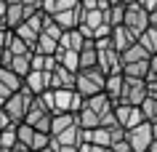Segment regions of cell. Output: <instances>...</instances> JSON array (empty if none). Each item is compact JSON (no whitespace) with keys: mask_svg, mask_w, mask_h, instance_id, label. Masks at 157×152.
<instances>
[{"mask_svg":"<svg viewBox=\"0 0 157 152\" xmlns=\"http://www.w3.org/2000/svg\"><path fill=\"white\" fill-rule=\"evenodd\" d=\"M107 85V72H101L99 67H88V69H77V80H75V88L83 93L85 99L93 96V93H101Z\"/></svg>","mask_w":157,"mask_h":152,"instance_id":"cell-1","label":"cell"},{"mask_svg":"<svg viewBox=\"0 0 157 152\" xmlns=\"http://www.w3.org/2000/svg\"><path fill=\"white\" fill-rule=\"evenodd\" d=\"M35 93L27 88V85H21L16 93H11L8 99L3 101V110L8 112V118L13 120V123H21V120L27 118V110H29V104H32Z\"/></svg>","mask_w":157,"mask_h":152,"instance_id":"cell-2","label":"cell"},{"mask_svg":"<svg viewBox=\"0 0 157 152\" xmlns=\"http://www.w3.org/2000/svg\"><path fill=\"white\" fill-rule=\"evenodd\" d=\"M123 24L131 29L136 37H139L144 29L149 27V11L141 6L139 0H131V3H125V19H123Z\"/></svg>","mask_w":157,"mask_h":152,"instance_id":"cell-3","label":"cell"},{"mask_svg":"<svg viewBox=\"0 0 157 152\" xmlns=\"http://www.w3.org/2000/svg\"><path fill=\"white\" fill-rule=\"evenodd\" d=\"M125 139L131 142L133 152H147V150H149V144L155 142V134H152V123H149V120H144V123H139V126L128 128Z\"/></svg>","mask_w":157,"mask_h":152,"instance_id":"cell-4","label":"cell"},{"mask_svg":"<svg viewBox=\"0 0 157 152\" xmlns=\"http://www.w3.org/2000/svg\"><path fill=\"white\" fill-rule=\"evenodd\" d=\"M147 96H149L147 77H125V88H123V99L120 101H128V104H136L139 107Z\"/></svg>","mask_w":157,"mask_h":152,"instance_id":"cell-5","label":"cell"},{"mask_svg":"<svg viewBox=\"0 0 157 152\" xmlns=\"http://www.w3.org/2000/svg\"><path fill=\"white\" fill-rule=\"evenodd\" d=\"M21 85H24V77L21 75H16V72L8 69V67H0V104L8 99L11 93H16Z\"/></svg>","mask_w":157,"mask_h":152,"instance_id":"cell-6","label":"cell"},{"mask_svg":"<svg viewBox=\"0 0 157 152\" xmlns=\"http://www.w3.org/2000/svg\"><path fill=\"white\" fill-rule=\"evenodd\" d=\"M24 85L37 96V93H43L45 88H51V72L48 69H29L24 75Z\"/></svg>","mask_w":157,"mask_h":152,"instance_id":"cell-7","label":"cell"},{"mask_svg":"<svg viewBox=\"0 0 157 152\" xmlns=\"http://www.w3.org/2000/svg\"><path fill=\"white\" fill-rule=\"evenodd\" d=\"M75 80H77V72L67 69L64 64H56L51 69V88H75Z\"/></svg>","mask_w":157,"mask_h":152,"instance_id":"cell-8","label":"cell"},{"mask_svg":"<svg viewBox=\"0 0 157 152\" xmlns=\"http://www.w3.org/2000/svg\"><path fill=\"white\" fill-rule=\"evenodd\" d=\"M53 19L59 21L61 29H72V27H77V24H80V19H83V3L75 6V8H67V11H56Z\"/></svg>","mask_w":157,"mask_h":152,"instance_id":"cell-9","label":"cell"},{"mask_svg":"<svg viewBox=\"0 0 157 152\" xmlns=\"http://www.w3.org/2000/svg\"><path fill=\"white\" fill-rule=\"evenodd\" d=\"M136 40H139V37H136V35H133V32H131V29H128L125 24H117V27H112V43H115V48L120 51V53H123V51L128 48V45H133Z\"/></svg>","mask_w":157,"mask_h":152,"instance_id":"cell-10","label":"cell"},{"mask_svg":"<svg viewBox=\"0 0 157 152\" xmlns=\"http://www.w3.org/2000/svg\"><path fill=\"white\" fill-rule=\"evenodd\" d=\"M85 107H91V110L101 118V115H107V112L115 107V101L109 99V93H107V91H101V93H93V96H88V99H85Z\"/></svg>","mask_w":157,"mask_h":152,"instance_id":"cell-11","label":"cell"},{"mask_svg":"<svg viewBox=\"0 0 157 152\" xmlns=\"http://www.w3.org/2000/svg\"><path fill=\"white\" fill-rule=\"evenodd\" d=\"M85 43V35L80 32V27H72V29H64L61 37H59V48H72V51H80Z\"/></svg>","mask_w":157,"mask_h":152,"instance_id":"cell-12","label":"cell"},{"mask_svg":"<svg viewBox=\"0 0 157 152\" xmlns=\"http://www.w3.org/2000/svg\"><path fill=\"white\" fill-rule=\"evenodd\" d=\"M123 88H125V75H123V72H112V75H107V85H104V91L109 93V99L115 101V104L123 99Z\"/></svg>","mask_w":157,"mask_h":152,"instance_id":"cell-13","label":"cell"},{"mask_svg":"<svg viewBox=\"0 0 157 152\" xmlns=\"http://www.w3.org/2000/svg\"><path fill=\"white\" fill-rule=\"evenodd\" d=\"M77 123V112H53V120H51V136H59L64 128L75 126Z\"/></svg>","mask_w":157,"mask_h":152,"instance_id":"cell-14","label":"cell"},{"mask_svg":"<svg viewBox=\"0 0 157 152\" xmlns=\"http://www.w3.org/2000/svg\"><path fill=\"white\" fill-rule=\"evenodd\" d=\"M24 19H27L24 3H8V11H6V27H8V29H16Z\"/></svg>","mask_w":157,"mask_h":152,"instance_id":"cell-15","label":"cell"},{"mask_svg":"<svg viewBox=\"0 0 157 152\" xmlns=\"http://www.w3.org/2000/svg\"><path fill=\"white\" fill-rule=\"evenodd\" d=\"M56 59H59V64H64V67L72 69V72H77V69H80V51L59 48V51H56Z\"/></svg>","mask_w":157,"mask_h":152,"instance_id":"cell-16","label":"cell"},{"mask_svg":"<svg viewBox=\"0 0 157 152\" xmlns=\"http://www.w3.org/2000/svg\"><path fill=\"white\" fill-rule=\"evenodd\" d=\"M8 69H13L16 75L24 77L29 69H32V53H19V56H11V61L6 64Z\"/></svg>","mask_w":157,"mask_h":152,"instance_id":"cell-17","label":"cell"},{"mask_svg":"<svg viewBox=\"0 0 157 152\" xmlns=\"http://www.w3.org/2000/svg\"><path fill=\"white\" fill-rule=\"evenodd\" d=\"M123 75H125V77H147V75H149V59L125 61V64H123Z\"/></svg>","mask_w":157,"mask_h":152,"instance_id":"cell-18","label":"cell"},{"mask_svg":"<svg viewBox=\"0 0 157 152\" xmlns=\"http://www.w3.org/2000/svg\"><path fill=\"white\" fill-rule=\"evenodd\" d=\"M59 51V40L48 32L37 35V43H35V53H56Z\"/></svg>","mask_w":157,"mask_h":152,"instance_id":"cell-19","label":"cell"},{"mask_svg":"<svg viewBox=\"0 0 157 152\" xmlns=\"http://www.w3.org/2000/svg\"><path fill=\"white\" fill-rule=\"evenodd\" d=\"M120 56H123V64H125V61H141V59H149L152 53H149V51L144 48V45H141L139 40H136L133 45H128V48H125L123 53H120Z\"/></svg>","mask_w":157,"mask_h":152,"instance_id":"cell-20","label":"cell"},{"mask_svg":"<svg viewBox=\"0 0 157 152\" xmlns=\"http://www.w3.org/2000/svg\"><path fill=\"white\" fill-rule=\"evenodd\" d=\"M77 123H80L83 128H99L101 126V118L91 110V107H85V104H83V110L77 112Z\"/></svg>","mask_w":157,"mask_h":152,"instance_id":"cell-21","label":"cell"},{"mask_svg":"<svg viewBox=\"0 0 157 152\" xmlns=\"http://www.w3.org/2000/svg\"><path fill=\"white\" fill-rule=\"evenodd\" d=\"M6 48H8L11 53H13V56H19V53H35V51H32V45H29L27 40H21V37H19L16 32H11L8 45H6Z\"/></svg>","mask_w":157,"mask_h":152,"instance_id":"cell-22","label":"cell"},{"mask_svg":"<svg viewBox=\"0 0 157 152\" xmlns=\"http://www.w3.org/2000/svg\"><path fill=\"white\" fill-rule=\"evenodd\" d=\"M139 43L149 51V53H157V27H147V29L139 35Z\"/></svg>","mask_w":157,"mask_h":152,"instance_id":"cell-23","label":"cell"},{"mask_svg":"<svg viewBox=\"0 0 157 152\" xmlns=\"http://www.w3.org/2000/svg\"><path fill=\"white\" fill-rule=\"evenodd\" d=\"M91 142L93 144H99V147H112V128H93V134H91Z\"/></svg>","mask_w":157,"mask_h":152,"instance_id":"cell-24","label":"cell"},{"mask_svg":"<svg viewBox=\"0 0 157 152\" xmlns=\"http://www.w3.org/2000/svg\"><path fill=\"white\" fill-rule=\"evenodd\" d=\"M16 142H19V134H16V123H11V126H6L3 131H0V147L11 150V147H13Z\"/></svg>","mask_w":157,"mask_h":152,"instance_id":"cell-25","label":"cell"},{"mask_svg":"<svg viewBox=\"0 0 157 152\" xmlns=\"http://www.w3.org/2000/svg\"><path fill=\"white\" fill-rule=\"evenodd\" d=\"M123 19H125V3H115V6H109V8H107V21L112 27L123 24Z\"/></svg>","mask_w":157,"mask_h":152,"instance_id":"cell-26","label":"cell"},{"mask_svg":"<svg viewBox=\"0 0 157 152\" xmlns=\"http://www.w3.org/2000/svg\"><path fill=\"white\" fill-rule=\"evenodd\" d=\"M13 32H16L19 37H21V40H27L29 45H32V51H35V43H37V35H40L37 29H32V27L27 24V21H21V24H19L16 29H13Z\"/></svg>","mask_w":157,"mask_h":152,"instance_id":"cell-27","label":"cell"},{"mask_svg":"<svg viewBox=\"0 0 157 152\" xmlns=\"http://www.w3.org/2000/svg\"><path fill=\"white\" fill-rule=\"evenodd\" d=\"M139 107H141V112H144V118H147L149 123H157V99L155 96H147Z\"/></svg>","mask_w":157,"mask_h":152,"instance_id":"cell-28","label":"cell"},{"mask_svg":"<svg viewBox=\"0 0 157 152\" xmlns=\"http://www.w3.org/2000/svg\"><path fill=\"white\" fill-rule=\"evenodd\" d=\"M48 142H51V134H45V131H37V128H35V136H32V144H29V147L37 152V150H43V147H48Z\"/></svg>","mask_w":157,"mask_h":152,"instance_id":"cell-29","label":"cell"},{"mask_svg":"<svg viewBox=\"0 0 157 152\" xmlns=\"http://www.w3.org/2000/svg\"><path fill=\"white\" fill-rule=\"evenodd\" d=\"M109 35H112V24L104 21V24H99L93 29V40H101V37H109Z\"/></svg>","mask_w":157,"mask_h":152,"instance_id":"cell-30","label":"cell"},{"mask_svg":"<svg viewBox=\"0 0 157 152\" xmlns=\"http://www.w3.org/2000/svg\"><path fill=\"white\" fill-rule=\"evenodd\" d=\"M109 150H112V152H133V147H131V142H128V139H120V142H115Z\"/></svg>","mask_w":157,"mask_h":152,"instance_id":"cell-31","label":"cell"},{"mask_svg":"<svg viewBox=\"0 0 157 152\" xmlns=\"http://www.w3.org/2000/svg\"><path fill=\"white\" fill-rule=\"evenodd\" d=\"M104 150H109V147H99V144H93V142H83L77 147V152H104Z\"/></svg>","mask_w":157,"mask_h":152,"instance_id":"cell-32","label":"cell"},{"mask_svg":"<svg viewBox=\"0 0 157 152\" xmlns=\"http://www.w3.org/2000/svg\"><path fill=\"white\" fill-rule=\"evenodd\" d=\"M157 77V53H152L149 56V75H147V80H155Z\"/></svg>","mask_w":157,"mask_h":152,"instance_id":"cell-33","label":"cell"},{"mask_svg":"<svg viewBox=\"0 0 157 152\" xmlns=\"http://www.w3.org/2000/svg\"><path fill=\"white\" fill-rule=\"evenodd\" d=\"M11 123H13V120L8 118V112L3 110V104H0V131H3V128H6V126H11Z\"/></svg>","mask_w":157,"mask_h":152,"instance_id":"cell-34","label":"cell"},{"mask_svg":"<svg viewBox=\"0 0 157 152\" xmlns=\"http://www.w3.org/2000/svg\"><path fill=\"white\" fill-rule=\"evenodd\" d=\"M8 152H35V150L29 147V144H24V142H16V144H13V147H11Z\"/></svg>","mask_w":157,"mask_h":152,"instance_id":"cell-35","label":"cell"},{"mask_svg":"<svg viewBox=\"0 0 157 152\" xmlns=\"http://www.w3.org/2000/svg\"><path fill=\"white\" fill-rule=\"evenodd\" d=\"M139 3L149 11V14H152V11H157V0H139Z\"/></svg>","mask_w":157,"mask_h":152,"instance_id":"cell-36","label":"cell"},{"mask_svg":"<svg viewBox=\"0 0 157 152\" xmlns=\"http://www.w3.org/2000/svg\"><path fill=\"white\" fill-rule=\"evenodd\" d=\"M147 88H149V96H155V99H157V77H155V80H147Z\"/></svg>","mask_w":157,"mask_h":152,"instance_id":"cell-37","label":"cell"},{"mask_svg":"<svg viewBox=\"0 0 157 152\" xmlns=\"http://www.w3.org/2000/svg\"><path fill=\"white\" fill-rule=\"evenodd\" d=\"M59 152H77V147H72V144H61Z\"/></svg>","mask_w":157,"mask_h":152,"instance_id":"cell-38","label":"cell"},{"mask_svg":"<svg viewBox=\"0 0 157 152\" xmlns=\"http://www.w3.org/2000/svg\"><path fill=\"white\" fill-rule=\"evenodd\" d=\"M149 27H157V11H152V14H149Z\"/></svg>","mask_w":157,"mask_h":152,"instance_id":"cell-39","label":"cell"},{"mask_svg":"<svg viewBox=\"0 0 157 152\" xmlns=\"http://www.w3.org/2000/svg\"><path fill=\"white\" fill-rule=\"evenodd\" d=\"M147 152H157V139H155L152 144H149V150H147Z\"/></svg>","mask_w":157,"mask_h":152,"instance_id":"cell-40","label":"cell"},{"mask_svg":"<svg viewBox=\"0 0 157 152\" xmlns=\"http://www.w3.org/2000/svg\"><path fill=\"white\" fill-rule=\"evenodd\" d=\"M37 152H56L53 147H43V150H37Z\"/></svg>","mask_w":157,"mask_h":152,"instance_id":"cell-41","label":"cell"},{"mask_svg":"<svg viewBox=\"0 0 157 152\" xmlns=\"http://www.w3.org/2000/svg\"><path fill=\"white\" fill-rule=\"evenodd\" d=\"M0 27H6V16L3 14H0Z\"/></svg>","mask_w":157,"mask_h":152,"instance_id":"cell-42","label":"cell"},{"mask_svg":"<svg viewBox=\"0 0 157 152\" xmlns=\"http://www.w3.org/2000/svg\"><path fill=\"white\" fill-rule=\"evenodd\" d=\"M0 152H8V150H6V147H0Z\"/></svg>","mask_w":157,"mask_h":152,"instance_id":"cell-43","label":"cell"},{"mask_svg":"<svg viewBox=\"0 0 157 152\" xmlns=\"http://www.w3.org/2000/svg\"><path fill=\"white\" fill-rule=\"evenodd\" d=\"M125 3H131V0H125Z\"/></svg>","mask_w":157,"mask_h":152,"instance_id":"cell-44","label":"cell"}]
</instances>
